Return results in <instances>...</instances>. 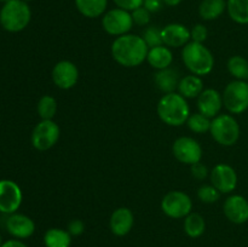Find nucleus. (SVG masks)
Masks as SVG:
<instances>
[{"label":"nucleus","mask_w":248,"mask_h":247,"mask_svg":"<svg viewBox=\"0 0 248 247\" xmlns=\"http://www.w3.org/2000/svg\"><path fill=\"white\" fill-rule=\"evenodd\" d=\"M60 126L53 120H41L31 132V144L39 152L51 149L60 139Z\"/></svg>","instance_id":"obj_9"},{"label":"nucleus","mask_w":248,"mask_h":247,"mask_svg":"<svg viewBox=\"0 0 248 247\" xmlns=\"http://www.w3.org/2000/svg\"><path fill=\"white\" fill-rule=\"evenodd\" d=\"M133 24L135 23H133L131 12L119 9V7L109 10L102 17V27L106 33H108L109 35L116 36V38L128 34V31L132 29Z\"/></svg>","instance_id":"obj_8"},{"label":"nucleus","mask_w":248,"mask_h":247,"mask_svg":"<svg viewBox=\"0 0 248 247\" xmlns=\"http://www.w3.org/2000/svg\"><path fill=\"white\" fill-rule=\"evenodd\" d=\"M182 61L186 69L198 77L210 74L215 67V57L210 48L195 41H189L184 46L182 50Z\"/></svg>","instance_id":"obj_3"},{"label":"nucleus","mask_w":248,"mask_h":247,"mask_svg":"<svg viewBox=\"0 0 248 247\" xmlns=\"http://www.w3.org/2000/svg\"><path fill=\"white\" fill-rule=\"evenodd\" d=\"M211 120L208 116L203 115L201 113H193L189 115L188 120H186V125H188V128L190 131L195 133H206L210 132L211 128Z\"/></svg>","instance_id":"obj_29"},{"label":"nucleus","mask_w":248,"mask_h":247,"mask_svg":"<svg viewBox=\"0 0 248 247\" xmlns=\"http://www.w3.org/2000/svg\"><path fill=\"white\" fill-rule=\"evenodd\" d=\"M44 244L46 247H70L72 235L68 230L51 228L44 235Z\"/></svg>","instance_id":"obj_24"},{"label":"nucleus","mask_w":248,"mask_h":247,"mask_svg":"<svg viewBox=\"0 0 248 247\" xmlns=\"http://www.w3.org/2000/svg\"><path fill=\"white\" fill-rule=\"evenodd\" d=\"M161 210L167 217L181 219L193 211V201L184 191L172 190L162 198Z\"/></svg>","instance_id":"obj_7"},{"label":"nucleus","mask_w":248,"mask_h":247,"mask_svg":"<svg viewBox=\"0 0 248 247\" xmlns=\"http://www.w3.org/2000/svg\"><path fill=\"white\" fill-rule=\"evenodd\" d=\"M1 247H27V245H24L19 240H9V241L4 242Z\"/></svg>","instance_id":"obj_38"},{"label":"nucleus","mask_w":248,"mask_h":247,"mask_svg":"<svg viewBox=\"0 0 248 247\" xmlns=\"http://www.w3.org/2000/svg\"><path fill=\"white\" fill-rule=\"evenodd\" d=\"M227 10L225 0H202L199 6V15L202 19L213 21L217 19Z\"/></svg>","instance_id":"obj_23"},{"label":"nucleus","mask_w":248,"mask_h":247,"mask_svg":"<svg viewBox=\"0 0 248 247\" xmlns=\"http://www.w3.org/2000/svg\"><path fill=\"white\" fill-rule=\"evenodd\" d=\"M223 106L230 114H242L248 109V82L234 80L223 91Z\"/></svg>","instance_id":"obj_6"},{"label":"nucleus","mask_w":248,"mask_h":247,"mask_svg":"<svg viewBox=\"0 0 248 247\" xmlns=\"http://www.w3.org/2000/svg\"><path fill=\"white\" fill-rule=\"evenodd\" d=\"M206 222L200 213L190 212L184 218V232L191 239H198L205 232Z\"/></svg>","instance_id":"obj_25"},{"label":"nucleus","mask_w":248,"mask_h":247,"mask_svg":"<svg viewBox=\"0 0 248 247\" xmlns=\"http://www.w3.org/2000/svg\"><path fill=\"white\" fill-rule=\"evenodd\" d=\"M190 40V31L184 24L171 23L162 28V41L167 47H184Z\"/></svg>","instance_id":"obj_16"},{"label":"nucleus","mask_w":248,"mask_h":247,"mask_svg":"<svg viewBox=\"0 0 248 247\" xmlns=\"http://www.w3.org/2000/svg\"><path fill=\"white\" fill-rule=\"evenodd\" d=\"M228 72L230 73L235 80H248V61L242 56H232L228 60L227 63Z\"/></svg>","instance_id":"obj_27"},{"label":"nucleus","mask_w":248,"mask_h":247,"mask_svg":"<svg viewBox=\"0 0 248 247\" xmlns=\"http://www.w3.org/2000/svg\"><path fill=\"white\" fill-rule=\"evenodd\" d=\"M207 36H208V31L207 28H206V26H203V24L198 23L191 28L190 31L191 41L203 44L206 41V39H207Z\"/></svg>","instance_id":"obj_33"},{"label":"nucleus","mask_w":248,"mask_h":247,"mask_svg":"<svg viewBox=\"0 0 248 247\" xmlns=\"http://www.w3.org/2000/svg\"><path fill=\"white\" fill-rule=\"evenodd\" d=\"M164 1L162 0H144L143 1V6L150 12V14H155V12L160 11L162 9Z\"/></svg>","instance_id":"obj_37"},{"label":"nucleus","mask_w":248,"mask_h":247,"mask_svg":"<svg viewBox=\"0 0 248 247\" xmlns=\"http://www.w3.org/2000/svg\"><path fill=\"white\" fill-rule=\"evenodd\" d=\"M227 10L232 21L248 24V0H228Z\"/></svg>","instance_id":"obj_26"},{"label":"nucleus","mask_w":248,"mask_h":247,"mask_svg":"<svg viewBox=\"0 0 248 247\" xmlns=\"http://www.w3.org/2000/svg\"><path fill=\"white\" fill-rule=\"evenodd\" d=\"M6 229L12 236L17 239H27L35 232V223L28 216L12 213L6 220Z\"/></svg>","instance_id":"obj_17"},{"label":"nucleus","mask_w":248,"mask_h":247,"mask_svg":"<svg viewBox=\"0 0 248 247\" xmlns=\"http://www.w3.org/2000/svg\"><path fill=\"white\" fill-rule=\"evenodd\" d=\"M142 38L149 48L164 45V41H162V29H160L156 26L147 27L144 31H143Z\"/></svg>","instance_id":"obj_30"},{"label":"nucleus","mask_w":248,"mask_h":247,"mask_svg":"<svg viewBox=\"0 0 248 247\" xmlns=\"http://www.w3.org/2000/svg\"><path fill=\"white\" fill-rule=\"evenodd\" d=\"M210 133L213 139L223 147L236 144L240 138V125L230 114H219L212 119Z\"/></svg>","instance_id":"obj_5"},{"label":"nucleus","mask_w":248,"mask_h":247,"mask_svg":"<svg viewBox=\"0 0 248 247\" xmlns=\"http://www.w3.org/2000/svg\"><path fill=\"white\" fill-rule=\"evenodd\" d=\"M110 51L116 63L126 68H135L147 61L149 47L142 36L125 34L113 41Z\"/></svg>","instance_id":"obj_1"},{"label":"nucleus","mask_w":248,"mask_h":247,"mask_svg":"<svg viewBox=\"0 0 248 247\" xmlns=\"http://www.w3.org/2000/svg\"><path fill=\"white\" fill-rule=\"evenodd\" d=\"M156 110L160 120L173 127L186 124L190 115V108L186 98L176 92L164 94L157 103Z\"/></svg>","instance_id":"obj_2"},{"label":"nucleus","mask_w":248,"mask_h":247,"mask_svg":"<svg viewBox=\"0 0 248 247\" xmlns=\"http://www.w3.org/2000/svg\"><path fill=\"white\" fill-rule=\"evenodd\" d=\"M135 224L133 212L127 207H119L110 216V230L116 236H125L132 230Z\"/></svg>","instance_id":"obj_18"},{"label":"nucleus","mask_w":248,"mask_h":247,"mask_svg":"<svg viewBox=\"0 0 248 247\" xmlns=\"http://www.w3.org/2000/svg\"><path fill=\"white\" fill-rule=\"evenodd\" d=\"M150 15L152 14H150L144 6L138 7V9L133 10V11L131 12L133 23L137 24V26H148L150 22Z\"/></svg>","instance_id":"obj_32"},{"label":"nucleus","mask_w":248,"mask_h":247,"mask_svg":"<svg viewBox=\"0 0 248 247\" xmlns=\"http://www.w3.org/2000/svg\"><path fill=\"white\" fill-rule=\"evenodd\" d=\"M0 1H1V2H7V1H10V0H0Z\"/></svg>","instance_id":"obj_40"},{"label":"nucleus","mask_w":248,"mask_h":247,"mask_svg":"<svg viewBox=\"0 0 248 247\" xmlns=\"http://www.w3.org/2000/svg\"><path fill=\"white\" fill-rule=\"evenodd\" d=\"M56 113H57V101L55 97L45 94L39 99L38 114L41 120H52Z\"/></svg>","instance_id":"obj_28"},{"label":"nucleus","mask_w":248,"mask_h":247,"mask_svg":"<svg viewBox=\"0 0 248 247\" xmlns=\"http://www.w3.org/2000/svg\"><path fill=\"white\" fill-rule=\"evenodd\" d=\"M203 91V81L198 75H186L182 77L178 85V93L184 98H198Z\"/></svg>","instance_id":"obj_21"},{"label":"nucleus","mask_w":248,"mask_h":247,"mask_svg":"<svg viewBox=\"0 0 248 247\" xmlns=\"http://www.w3.org/2000/svg\"><path fill=\"white\" fill-rule=\"evenodd\" d=\"M164 1L165 5H167V6H177V5L181 4L183 0H162Z\"/></svg>","instance_id":"obj_39"},{"label":"nucleus","mask_w":248,"mask_h":247,"mask_svg":"<svg viewBox=\"0 0 248 247\" xmlns=\"http://www.w3.org/2000/svg\"><path fill=\"white\" fill-rule=\"evenodd\" d=\"M154 81L157 89L166 94L172 93V92H174V90L178 89L181 79H179V73L176 69L166 68V69L157 70L155 73Z\"/></svg>","instance_id":"obj_19"},{"label":"nucleus","mask_w":248,"mask_h":247,"mask_svg":"<svg viewBox=\"0 0 248 247\" xmlns=\"http://www.w3.org/2000/svg\"><path fill=\"white\" fill-rule=\"evenodd\" d=\"M211 184L220 194H229L237 186V173L230 165L218 164L210 173Z\"/></svg>","instance_id":"obj_11"},{"label":"nucleus","mask_w":248,"mask_h":247,"mask_svg":"<svg viewBox=\"0 0 248 247\" xmlns=\"http://www.w3.org/2000/svg\"><path fill=\"white\" fill-rule=\"evenodd\" d=\"M198 110L199 113L208 116L210 119L219 115L223 107V97L220 92L215 89L203 90L198 97Z\"/></svg>","instance_id":"obj_15"},{"label":"nucleus","mask_w":248,"mask_h":247,"mask_svg":"<svg viewBox=\"0 0 248 247\" xmlns=\"http://www.w3.org/2000/svg\"><path fill=\"white\" fill-rule=\"evenodd\" d=\"M147 62L156 70L166 69L173 62V53L167 46H156L149 48L147 56Z\"/></svg>","instance_id":"obj_20"},{"label":"nucleus","mask_w":248,"mask_h":247,"mask_svg":"<svg viewBox=\"0 0 248 247\" xmlns=\"http://www.w3.org/2000/svg\"><path fill=\"white\" fill-rule=\"evenodd\" d=\"M108 0H75V6L82 16L96 18L104 15Z\"/></svg>","instance_id":"obj_22"},{"label":"nucleus","mask_w":248,"mask_h":247,"mask_svg":"<svg viewBox=\"0 0 248 247\" xmlns=\"http://www.w3.org/2000/svg\"><path fill=\"white\" fill-rule=\"evenodd\" d=\"M1 245H2L1 244V236H0V247H1Z\"/></svg>","instance_id":"obj_41"},{"label":"nucleus","mask_w":248,"mask_h":247,"mask_svg":"<svg viewBox=\"0 0 248 247\" xmlns=\"http://www.w3.org/2000/svg\"><path fill=\"white\" fill-rule=\"evenodd\" d=\"M31 18L28 4L23 0H10L5 2L0 11V24L11 33H17L26 28Z\"/></svg>","instance_id":"obj_4"},{"label":"nucleus","mask_w":248,"mask_h":247,"mask_svg":"<svg viewBox=\"0 0 248 247\" xmlns=\"http://www.w3.org/2000/svg\"><path fill=\"white\" fill-rule=\"evenodd\" d=\"M220 193L212 185L205 184L198 189V199L203 203H215L219 200Z\"/></svg>","instance_id":"obj_31"},{"label":"nucleus","mask_w":248,"mask_h":247,"mask_svg":"<svg viewBox=\"0 0 248 247\" xmlns=\"http://www.w3.org/2000/svg\"><path fill=\"white\" fill-rule=\"evenodd\" d=\"M210 174L207 166L203 165L202 162H198V164L191 165V176L194 178L199 179V181H203V179L207 178V176Z\"/></svg>","instance_id":"obj_34"},{"label":"nucleus","mask_w":248,"mask_h":247,"mask_svg":"<svg viewBox=\"0 0 248 247\" xmlns=\"http://www.w3.org/2000/svg\"><path fill=\"white\" fill-rule=\"evenodd\" d=\"M172 153L179 162L186 165L198 164L202 159L200 143L191 137H179L172 145Z\"/></svg>","instance_id":"obj_10"},{"label":"nucleus","mask_w":248,"mask_h":247,"mask_svg":"<svg viewBox=\"0 0 248 247\" xmlns=\"http://www.w3.org/2000/svg\"><path fill=\"white\" fill-rule=\"evenodd\" d=\"M52 81L58 89L69 90L79 80V69L70 61H60L52 68Z\"/></svg>","instance_id":"obj_13"},{"label":"nucleus","mask_w":248,"mask_h":247,"mask_svg":"<svg viewBox=\"0 0 248 247\" xmlns=\"http://www.w3.org/2000/svg\"><path fill=\"white\" fill-rule=\"evenodd\" d=\"M224 216L234 224H245L248 222V200L245 196L235 194L230 195L223 205Z\"/></svg>","instance_id":"obj_14"},{"label":"nucleus","mask_w":248,"mask_h":247,"mask_svg":"<svg viewBox=\"0 0 248 247\" xmlns=\"http://www.w3.org/2000/svg\"><path fill=\"white\" fill-rule=\"evenodd\" d=\"M22 190L18 184L10 179L0 181V212L12 215L16 213L22 203Z\"/></svg>","instance_id":"obj_12"},{"label":"nucleus","mask_w":248,"mask_h":247,"mask_svg":"<svg viewBox=\"0 0 248 247\" xmlns=\"http://www.w3.org/2000/svg\"><path fill=\"white\" fill-rule=\"evenodd\" d=\"M85 232V223L81 219H73L68 224V232L72 236H80Z\"/></svg>","instance_id":"obj_36"},{"label":"nucleus","mask_w":248,"mask_h":247,"mask_svg":"<svg viewBox=\"0 0 248 247\" xmlns=\"http://www.w3.org/2000/svg\"><path fill=\"white\" fill-rule=\"evenodd\" d=\"M23 1H31V0H23Z\"/></svg>","instance_id":"obj_42"},{"label":"nucleus","mask_w":248,"mask_h":247,"mask_svg":"<svg viewBox=\"0 0 248 247\" xmlns=\"http://www.w3.org/2000/svg\"><path fill=\"white\" fill-rule=\"evenodd\" d=\"M143 1L144 0H114V2H115L119 9L126 10L128 12H132L133 10L143 6Z\"/></svg>","instance_id":"obj_35"}]
</instances>
